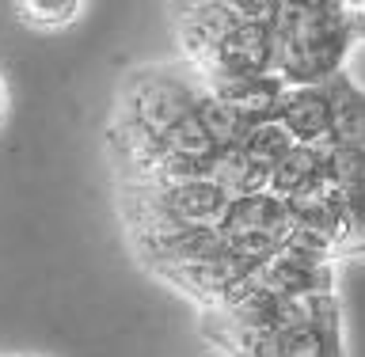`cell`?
Returning a JSON list of instances; mask_svg holds the SVG:
<instances>
[{
	"label": "cell",
	"instance_id": "cell-3",
	"mask_svg": "<svg viewBox=\"0 0 365 357\" xmlns=\"http://www.w3.org/2000/svg\"><path fill=\"white\" fill-rule=\"evenodd\" d=\"M228 202L225 187L210 175L171 179V182H133L118 179V209L125 228L156 224H217Z\"/></svg>",
	"mask_w": 365,
	"mask_h": 357
},
{
	"label": "cell",
	"instance_id": "cell-16",
	"mask_svg": "<svg viewBox=\"0 0 365 357\" xmlns=\"http://www.w3.org/2000/svg\"><path fill=\"white\" fill-rule=\"evenodd\" d=\"M0 357H8V353H0Z\"/></svg>",
	"mask_w": 365,
	"mask_h": 357
},
{
	"label": "cell",
	"instance_id": "cell-1",
	"mask_svg": "<svg viewBox=\"0 0 365 357\" xmlns=\"http://www.w3.org/2000/svg\"><path fill=\"white\" fill-rule=\"evenodd\" d=\"M270 31V68L285 84H319L335 76L346 68V57L358 46L354 19L339 0H278Z\"/></svg>",
	"mask_w": 365,
	"mask_h": 357
},
{
	"label": "cell",
	"instance_id": "cell-5",
	"mask_svg": "<svg viewBox=\"0 0 365 357\" xmlns=\"http://www.w3.org/2000/svg\"><path fill=\"white\" fill-rule=\"evenodd\" d=\"M270 289L282 296H312V293H335V255L304 244H285L255 270Z\"/></svg>",
	"mask_w": 365,
	"mask_h": 357
},
{
	"label": "cell",
	"instance_id": "cell-13",
	"mask_svg": "<svg viewBox=\"0 0 365 357\" xmlns=\"http://www.w3.org/2000/svg\"><path fill=\"white\" fill-rule=\"evenodd\" d=\"M8 110H11V95H8V80L0 73V130H4V122H8Z\"/></svg>",
	"mask_w": 365,
	"mask_h": 357
},
{
	"label": "cell",
	"instance_id": "cell-4",
	"mask_svg": "<svg viewBox=\"0 0 365 357\" xmlns=\"http://www.w3.org/2000/svg\"><path fill=\"white\" fill-rule=\"evenodd\" d=\"M259 357H346L339 293L289 296L285 319L262 338Z\"/></svg>",
	"mask_w": 365,
	"mask_h": 357
},
{
	"label": "cell",
	"instance_id": "cell-11",
	"mask_svg": "<svg viewBox=\"0 0 365 357\" xmlns=\"http://www.w3.org/2000/svg\"><path fill=\"white\" fill-rule=\"evenodd\" d=\"M88 0H16V19L31 31H65L84 16Z\"/></svg>",
	"mask_w": 365,
	"mask_h": 357
},
{
	"label": "cell",
	"instance_id": "cell-10",
	"mask_svg": "<svg viewBox=\"0 0 365 357\" xmlns=\"http://www.w3.org/2000/svg\"><path fill=\"white\" fill-rule=\"evenodd\" d=\"M194 118L202 122V130L210 133V141L217 148H236L240 141H244V133L255 125V122H247L236 107L221 103L205 84L198 88V99H194Z\"/></svg>",
	"mask_w": 365,
	"mask_h": 357
},
{
	"label": "cell",
	"instance_id": "cell-15",
	"mask_svg": "<svg viewBox=\"0 0 365 357\" xmlns=\"http://www.w3.org/2000/svg\"><path fill=\"white\" fill-rule=\"evenodd\" d=\"M11 357H34V353H11Z\"/></svg>",
	"mask_w": 365,
	"mask_h": 357
},
{
	"label": "cell",
	"instance_id": "cell-9",
	"mask_svg": "<svg viewBox=\"0 0 365 357\" xmlns=\"http://www.w3.org/2000/svg\"><path fill=\"white\" fill-rule=\"evenodd\" d=\"M331 88V145L365 152V88L354 80L346 68L327 76Z\"/></svg>",
	"mask_w": 365,
	"mask_h": 357
},
{
	"label": "cell",
	"instance_id": "cell-8",
	"mask_svg": "<svg viewBox=\"0 0 365 357\" xmlns=\"http://www.w3.org/2000/svg\"><path fill=\"white\" fill-rule=\"evenodd\" d=\"M331 179V145H289L278 156V164L270 167L267 190L278 194V198H289V194H304L316 187H327Z\"/></svg>",
	"mask_w": 365,
	"mask_h": 357
},
{
	"label": "cell",
	"instance_id": "cell-2",
	"mask_svg": "<svg viewBox=\"0 0 365 357\" xmlns=\"http://www.w3.org/2000/svg\"><path fill=\"white\" fill-rule=\"evenodd\" d=\"M202 76L187 61L179 65H145L122 80L114 99V118L107 137H160L179 118H187L198 99Z\"/></svg>",
	"mask_w": 365,
	"mask_h": 357
},
{
	"label": "cell",
	"instance_id": "cell-6",
	"mask_svg": "<svg viewBox=\"0 0 365 357\" xmlns=\"http://www.w3.org/2000/svg\"><path fill=\"white\" fill-rule=\"evenodd\" d=\"M274 122L289 133L297 145H324L331 137V88L319 84H285Z\"/></svg>",
	"mask_w": 365,
	"mask_h": 357
},
{
	"label": "cell",
	"instance_id": "cell-14",
	"mask_svg": "<svg viewBox=\"0 0 365 357\" xmlns=\"http://www.w3.org/2000/svg\"><path fill=\"white\" fill-rule=\"evenodd\" d=\"M346 11H365V0H339Z\"/></svg>",
	"mask_w": 365,
	"mask_h": 357
},
{
	"label": "cell",
	"instance_id": "cell-12",
	"mask_svg": "<svg viewBox=\"0 0 365 357\" xmlns=\"http://www.w3.org/2000/svg\"><path fill=\"white\" fill-rule=\"evenodd\" d=\"M289 145H293V141H289V133H285L274 118L255 122V125H251V130L244 133V141H240V148H244L251 160H259V164H267V167L278 164V156H282Z\"/></svg>",
	"mask_w": 365,
	"mask_h": 357
},
{
	"label": "cell",
	"instance_id": "cell-7",
	"mask_svg": "<svg viewBox=\"0 0 365 357\" xmlns=\"http://www.w3.org/2000/svg\"><path fill=\"white\" fill-rule=\"evenodd\" d=\"M202 84L213 91L221 103L236 107L247 122H267L278 110L282 88L285 80L274 73V68H262V73H225V76H202Z\"/></svg>",
	"mask_w": 365,
	"mask_h": 357
}]
</instances>
